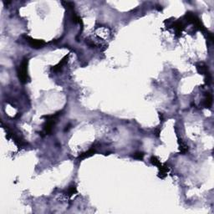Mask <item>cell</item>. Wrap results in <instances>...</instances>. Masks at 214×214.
<instances>
[{
    "instance_id": "1",
    "label": "cell",
    "mask_w": 214,
    "mask_h": 214,
    "mask_svg": "<svg viewBox=\"0 0 214 214\" xmlns=\"http://www.w3.org/2000/svg\"><path fill=\"white\" fill-rule=\"evenodd\" d=\"M28 60L24 58L17 70L18 79L22 84H26L27 82L29 81V77L28 74Z\"/></svg>"
},
{
    "instance_id": "2",
    "label": "cell",
    "mask_w": 214,
    "mask_h": 214,
    "mask_svg": "<svg viewBox=\"0 0 214 214\" xmlns=\"http://www.w3.org/2000/svg\"><path fill=\"white\" fill-rule=\"evenodd\" d=\"M24 38H25V39H26V41L28 43V45L31 46V48H33V49H40V48H43L45 45V41H43V40H39V39H33V38H31V37H29V36H24Z\"/></svg>"
},
{
    "instance_id": "3",
    "label": "cell",
    "mask_w": 214,
    "mask_h": 214,
    "mask_svg": "<svg viewBox=\"0 0 214 214\" xmlns=\"http://www.w3.org/2000/svg\"><path fill=\"white\" fill-rule=\"evenodd\" d=\"M54 124H55V120H46V121L43 125L45 135H50L51 134Z\"/></svg>"
},
{
    "instance_id": "4",
    "label": "cell",
    "mask_w": 214,
    "mask_h": 214,
    "mask_svg": "<svg viewBox=\"0 0 214 214\" xmlns=\"http://www.w3.org/2000/svg\"><path fill=\"white\" fill-rule=\"evenodd\" d=\"M68 58H69V54L65 55L62 60H60V62L58 64L54 65L51 68V71L54 72V73H57V72H60L61 70V69L63 68V66L67 63V60H68Z\"/></svg>"
},
{
    "instance_id": "5",
    "label": "cell",
    "mask_w": 214,
    "mask_h": 214,
    "mask_svg": "<svg viewBox=\"0 0 214 214\" xmlns=\"http://www.w3.org/2000/svg\"><path fill=\"white\" fill-rule=\"evenodd\" d=\"M196 70L200 74H204L207 75L208 74H210L209 70H208V66H207L204 63H198L196 64Z\"/></svg>"
},
{
    "instance_id": "6",
    "label": "cell",
    "mask_w": 214,
    "mask_h": 214,
    "mask_svg": "<svg viewBox=\"0 0 214 214\" xmlns=\"http://www.w3.org/2000/svg\"><path fill=\"white\" fill-rule=\"evenodd\" d=\"M172 27H173V28L175 29L177 35V36L181 35V32H182V30H183V28H184V25H183L182 22H181V21L175 22V23L172 24Z\"/></svg>"
},
{
    "instance_id": "7",
    "label": "cell",
    "mask_w": 214,
    "mask_h": 214,
    "mask_svg": "<svg viewBox=\"0 0 214 214\" xmlns=\"http://www.w3.org/2000/svg\"><path fill=\"white\" fill-rule=\"evenodd\" d=\"M213 105V96L210 93H206L205 95V99L203 100V106L209 109L210 107L212 106Z\"/></svg>"
},
{
    "instance_id": "8",
    "label": "cell",
    "mask_w": 214,
    "mask_h": 214,
    "mask_svg": "<svg viewBox=\"0 0 214 214\" xmlns=\"http://www.w3.org/2000/svg\"><path fill=\"white\" fill-rule=\"evenodd\" d=\"M95 152H96V151H95V148H94V149H93V148H91V149L88 150L87 152L81 153L80 156H79V157H78V158H79V159H85V158H88V157H89V156H93Z\"/></svg>"
},
{
    "instance_id": "9",
    "label": "cell",
    "mask_w": 214,
    "mask_h": 214,
    "mask_svg": "<svg viewBox=\"0 0 214 214\" xmlns=\"http://www.w3.org/2000/svg\"><path fill=\"white\" fill-rule=\"evenodd\" d=\"M169 171V168L166 166H162L160 168H159V174H158V177L160 178L163 179L165 178L167 175V172Z\"/></svg>"
},
{
    "instance_id": "10",
    "label": "cell",
    "mask_w": 214,
    "mask_h": 214,
    "mask_svg": "<svg viewBox=\"0 0 214 214\" xmlns=\"http://www.w3.org/2000/svg\"><path fill=\"white\" fill-rule=\"evenodd\" d=\"M151 162H152V165H154V166H156V167H158V169L160 168L163 165L161 164V162H160V160L156 157V156H152V157H151Z\"/></svg>"
},
{
    "instance_id": "11",
    "label": "cell",
    "mask_w": 214,
    "mask_h": 214,
    "mask_svg": "<svg viewBox=\"0 0 214 214\" xmlns=\"http://www.w3.org/2000/svg\"><path fill=\"white\" fill-rule=\"evenodd\" d=\"M179 145H180V152H181V153H182L183 155L186 154L188 152V146L181 140L179 141Z\"/></svg>"
},
{
    "instance_id": "12",
    "label": "cell",
    "mask_w": 214,
    "mask_h": 214,
    "mask_svg": "<svg viewBox=\"0 0 214 214\" xmlns=\"http://www.w3.org/2000/svg\"><path fill=\"white\" fill-rule=\"evenodd\" d=\"M76 192H77V188H76V187H75L74 185H71L70 187L68 188L67 192H66V195L70 197V196H73L74 194H75Z\"/></svg>"
},
{
    "instance_id": "13",
    "label": "cell",
    "mask_w": 214,
    "mask_h": 214,
    "mask_svg": "<svg viewBox=\"0 0 214 214\" xmlns=\"http://www.w3.org/2000/svg\"><path fill=\"white\" fill-rule=\"evenodd\" d=\"M143 157H144V153L142 152H135L133 155V158L136 160H142Z\"/></svg>"
},
{
    "instance_id": "14",
    "label": "cell",
    "mask_w": 214,
    "mask_h": 214,
    "mask_svg": "<svg viewBox=\"0 0 214 214\" xmlns=\"http://www.w3.org/2000/svg\"><path fill=\"white\" fill-rule=\"evenodd\" d=\"M160 129L156 130V137H160Z\"/></svg>"
},
{
    "instance_id": "15",
    "label": "cell",
    "mask_w": 214,
    "mask_h": 214,
    "mask_svg": "<svg viewBox=\"0 0 214 214\" xmlns=\"http://www.w3.org/2000/svg\"><path fill=\"white\" fill-rule=\"evenodd\" d=\"M70 126H71V125L70 124H69L68 125H66V128L64 129V131H68L70 129Z\"/></svg>"
},
{
    "instance_id": "16",
    "label": "cell",
    "mask_w": 214,
    "mask_h": 214,
    "mask_svg": "<svg viewBox=\"0 0 214 214\" xmlns=\"http://www.w3.org/2000/svg\"><path fill=\"white\" fill-rule=\"evenodd\" d=\"M159 118H160V120L161 121H163V115L161 113H159Z\"/></svg>"
}]
</instances>
